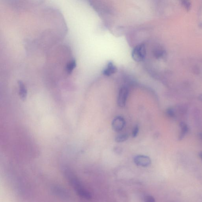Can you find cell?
<instances>
[{
  "label": "cell",
  "instance_id": "cell-1",
  "mask_svg": "<svg viewBox=\"0 0 202 202\" xmlns=\"http://www.w3.org/2000/svg\"><path fill=\"white\" fill-rule=\"evenodd\" d=\"M146 54V47L144 44H140L136 46L131 53V56L134 61L140 62L144 60Z\"/></svg>",
  "mask_w": 202,
  "mask_h": 202
},
{
  "label": "cell",
  "instance_id": "cell-2",
  "mask_svg": "<svg viewBox=\"0 0 202 202\" xmlns=\"http://www.w3.org/2000/svg\"><path fill=\"white\" fill-rule=\"evenodd\" d=\"M129 90L127 88L122 87L120 90L117 99V103L120 107H123L125 106Z\"/></svg>",
  "mask_w": 202,
  "mask_h": 202
},
{
  "label": "cell",
  "instance_id": "cell-3",
  "mask_svg": "<svg viewBox=\"0 0 202 202\" xmlns=\"http://www.w3.org/2000/svg\"><path fill=\"white\" fill-rule=\"evenodd\" d=\"M125 125V120L122 117L117 116L113 120L112 127L113 130L116 132H120L123 129Z\"/></svg>",
  "mask_w": 202,
  "mask_h": 202
},
{
  "label": "cell",
  "instance_id": "cell-4",
  "mask_svg": "<svg viewBox=\"0 0 202 202\" xmlns=\"http://www.w3.org/2000/svg\"><path fill=\"white\" fill-rule=\"evenodd\" d=\"M134 163L138 166H148L151 163V160L149 157L145 155H138L135 157Z\"/></svg>",
  "mask_w": 202,
  "mask_h": 202
},
{
  "label": "cell",
  "instance_id": "cell-5",
  "mask_svg": "<svg viewBox=\"0 0 202 202\" xmlns=\"http://www.w3.org/2000/svg\"><path fill=\"white\" fill-rule=\"evenodd\" d=\"M117 68L113 62H109L106 67L103 71V73L107 76H110L117 71Z\"/></svg>",
  "mask_w": 202,
  "mask_h": 202
},
{
  "label": "cell",
  "instance_id": "cell-6",
  "mask_svg": "<svg viewBox=\"0 0 202 202\" xmlns=\"http://www.w3.org/2000/svg\"><path fill=\"white\" fill-rule=\"evenodd\" d=\"M18 84L19 87V93L20 98L22 100H25L27 97V90L26 88L25 85L22 82L19 81Z\"/></svg>",
  "mask_w": 202,
  "mask_h": 202
},
{
  "label": "cell",
  "instance_id": "cell-7",
  "mask_svg": "<svg viewBox=\"0 0 202 202\" xmlns=\"http://www.w3.org/2000/svg\"><path fill=\"white\" fill-rule=\"evenodd\" d=\"M180 126L181 129V133H180L179 137V140H180L182 139L184 137V136L185 135L186 133L188 132V126L184 122H181L180 123Z\"/></svg>",
  "mask_w": 202,
  "mask_h": 202
},
{
  "label": "cell",
  "instance_id": "cell-8",
  "mask_svg": "<svg viewBox=\"0 0 202 202\" xmlns=\"http://www.w3.org/2000/svg\"><path fill=\"white\" fill-rule=\"evenodd\" d=\"M76 66V63L75 60L71 61V62H69V63L67 64V66L66 67V70L68 74L71 73L73 70L75 68Z\"/></svg>",
  "mask_w": 202,
  "mask_h": 202
},
{
  "label": "cell",
  "instance_id": "cell-9",
  "mask_svg": "<svg viewBox=\"0 0 202 202\" xmlns=\"http://www.w3.org/2000/svg\"><path fill=\"white\" fill-rule=\"evenodd\" d=\"M128 135L123 134L117 136L115 138V141L117 143H122L127 140L128 139Z\"/></svg>",
  "mask_w": 202,
  "mask_h": 202
},
{
  "label": "cell",
  "instance_id": "cell-10",
  "mask_svg": "<svg viewBox=\"0 0 202 202\" xmlns=\"http://www.w3.org/2000/svg\"><path fill=\"white\" fill-rule=\"evenodd\" d=\"M166 113L167 115L170 117H173L175 115L174 110L171 108L168 109Z\"/></svg>",
  "mask_w": 202,
  "mask_h": 202
},
{
  "label": "cell",
  "instance_id": "cell-11",
  "mask_svg": "<svg viewBox=\"0 0 202 202\" xmlns=\"http://www.w3.org/2000/svg\"><path fill=\"white\" fill-rule=\"evenodd\" d=\"M145 202H155V200L151 195H147L145 198Z\"/></svg>",
  "mask_w": 202,
  "mask_h": 202
},
{
  "label": "cell",
  "instance_id": "cell-12",
  "mask_svg": "<svg viewBox=\"0 0 202 202\" xmlns=\"http://www.w3.org/2000/svg\"><path fill=\"white\" fill-rule=\"evenodd\" d=\"M139 131L138 126L137 125L134 127L132 131V136L133 137H135L137 135Z\"/></svg>",
  "mask_w": 202,
  "mask_h": 202
},
{
  "label": "cell",
  "instance_id": "cell-13",
  "mask_svg": "<svg viewBox=\"0 0 202 202\" xmlns=\"http://www.w3.org/2000/svg\"><path fill=\"white\" fill-rule=\"evenodd\" d=\"M182 4L186 9L189 10L190 9L191 7V4L188 1H183Z\"/></svg>",
  "mask_w": 202,
  "mask_h": 202
},
{
  "label": "cell",
  "instance_id": "cell-14",
  "mask_svg": "<svg viewBox=\"0 0 202 202\" xmlns=\"http://www.w3.org/2000/svg\"><path fill=\"white\" fill-rule=\"evenodd\" d=\"M114 151L116 154H120L122 152L123 150L122 148L118 146V147H115L114 149Z\"/></svg>",
  "mask_w": 202,
  "mask_h": 202
},
{
  "label": "cell",
  "instance_id": "cell-15",
  "mask_svg": "<svg viewBox=\"0 0 202 202\" xmlns=\"http://www.w3.org/2000/svg\"><path fill=\"white\" fill-rule=\"evenodd\" d=\"M199 100H201L202 102V94H201V95H199Z\"/></svg>",
  "mask_w": 202,
  "mask_h": 202
},
{
  "label": "cell",
  "instance_id": "cell-16",
  "mask_svg": "<svg viewBox=\"0 0 202 202\" xmlns=\"http://www.w3.org/2000/svg\"><path fill=\"white\" fill-rule=\"evenodd\" d=\"M199 155L200 157V158H201V160H202V152H201L199 154Z\"/></svg>",
  "mask_w": 202,
  "mask_h": 202
},
{
  "label": "cell",
  "instance_id": "cell-17",
  "mask_svg": "<svg viewBox=\"0 0 202 202\" xmlns=\"http://www.w3.org/2000/svg\"><path fill=\"white\" fill-rule=\"evenodd\" d=\"M199 135L200 137L202 139V133H200Z\"/></svg>",
  "mask_w": 202,
  "mask_h": 202
}]
</instances>
